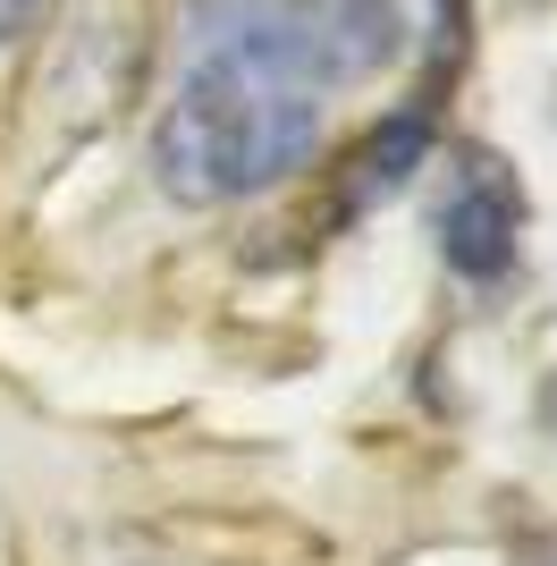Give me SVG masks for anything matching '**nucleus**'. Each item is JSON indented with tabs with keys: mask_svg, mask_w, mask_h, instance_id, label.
<instances>
[{
	"mask_svg": "<svg viewBox=\"0 0 557 566\" xmlns=\"http://www.w3.org/2000/svg\"><path fill=\"white\" fill-rule=\"evenodd\" d=\"M380 34H371L364 0H262L220 43L178 76L161 127H153V169L161 187L195 212L211 203H245V195L296 178L322 153L329 127V85L364 69Z\"/></svg>",
	"mask_w": 557,
	"mask_h": 566,
	"instance_id": "nucleus-1",
	"label": "nucleus"
},
{
	"mask_svg": "<svg viewBox=\"0 0 557 566\" xmlns=\"http://www.w3.org/2000/svg\"><path fill=\"white\" fill-rule=\"evenodd\" d=\"M524 245V187L515 169L482 144L448 153V187H440V254L456 280H498Z\"/></svg>",
	"mask_w": 557,
	"mask_h": 566,
	"instance_id": "nucleus-2",
	"label": "nucleus"
},
{
	"mask_svg": "<svg viewBox=\"0 0 557 566\" xmlns=\"http://www.w3.org/2000/svg\"><path fill=\"white\" fill-rule=\"evenodd\" d=\"M422 153H431V118H422V111H397L389 127H380V136L347 161V212H355V203H371V195H397V187H406V169H414Z\"/></svg>",
	"mask_w": 557,
	"mask_h": 566,
	"instance_id": "nucleus-3",
	"label": "nucleus"
},
{
	"mask_svg": "<svg viewBox=\"0 0 557 566\" xmlns=\"http://www.w3.org/2000/svg\"><path fill=\"white\" fill-rule=\"evenodd\" d=\"M34 18H43V0H0V43L34 34Z\"/></svg>",
	"mask_w": 557,
	"mask_h": 566,
	"instance_id": "nucleus-4",
	"label": "nucleus"
}]
</instances>
